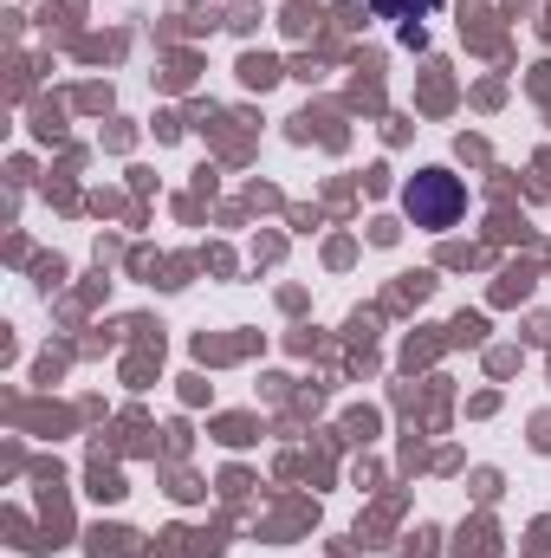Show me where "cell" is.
<instances>
[{"label": "cell", "instance_id": "1", "mask_svg": "<svg viewBox=\"0 0 551 558\" xmlns=\"http://www.w3.org/2000/svg\"><path fill=\"white\" fill-rule=\"evenodd\" d=\"M403 208H409L415 228H454L461 208H467V189H461V175H448V169H421L409 189H403Z\"/></svg>", "mask_w": 551, "mask_h": 558}, {"label": "cell", "instance_id": "2", "mask_svg": "<svg viewBox=\"0 0 551 558\" xmlns=\"http://www.w3.org/2000/svg\"><path fill=\"white\" fill-rule=\"evenodd\" d=\"M377 7H383V20H428L441 0H377Z\"/></svg>", "mask_w": 551, "mask_h": 558}]
</instances>
